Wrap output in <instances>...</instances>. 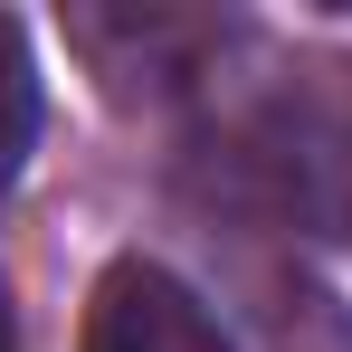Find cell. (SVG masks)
I'll return each instance as SVG.
<instances>
[{
  "instance_id": "obj_3",
  "label": "cell",
  "mask_w": 352,
  "mask_h": 352,
  "mask_svg": "<svg viewBox=\"0 0 352 352\" xmlns=\"http://www.w3.org/2000/svg\"><path fill=\"white\" fill-rule=\"evenodd\" d=\"M0 352H10V286H0Z\"/></svg>"
},
{
  "instance_id": "obj_2",
  "label": "cell",
  "mask_w": 352,
  "mask_h": 352,
  "mask_svg": "<svg viewBox=\"0 0 352 352\" xmlns=\"http://www.w3.org/2000/svg\"><path fill=\"white\" fill-rule=\"evenodd\" d=\"M29 143H38V67H29V38H19V19L0 10V190L19 181Z\"/></svg>"
},
{
  "instance_id": "obj_1",
  "label": "cell",
  "mask_w": 352,
  "mask_h": 352,
  "mask_svg": "<svg viewBox=\"0 0 352 352\" xmlns=\"http://www.w3.org/2000/svg\"><path fill=\"white\" fill-rule=\"evenodd\" d=\"M86 352H229L210 305L153 257H115L86 305Z\"/></svg>"
}]
</instances>
